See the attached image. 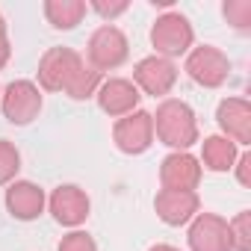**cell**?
Returning <instances> with one entry per match:
<instances>
[{
  "label": "cell",
  "instance_id": "obj_19",
  "mask_svg": "<svg viewBox=\"0 0 251 251\" xmlns=\"http://www.w3.org/2000/svg\"><path fill=\"white\" fill-rule=\"evenodd\" d=\"M227 233H230V248L233 251H251V213L242 210L236 219H230Z\"/></svg>",
  "mask_w": 251,
  "mask_h": 251
},
{
  "label": "cell",
  "instance_id": "obj_17",
  "mask_svg": "<svg viewBox=\"0 0 251 251\" xmlns=\"http://www.w3.org/2000/svg\"><path fill=\"white\" fill-rule=\"evenodd\" d=\"M86 9L89 6L83 3V0H48L45 3V18L56 30H74L83 21Z\"/></svg>",
  "mask_w": 251,
  "mask_h": 251
},
{
  "label": "cell",
  "instance_id": "obj_13",
  "mask_svg": "<svg viewBox=\"0 0 251 251\" xmlns=\"http://www.w3.org/2000/svg\"><path fill=\"white\" fill-rule=\"evenodd\" d=\"M216 121L222 136L230 139L236 148L251 142V103L245 98H225L216 109Z\"/></svg>",
  "mask_w": 251,
  "mask_h": 251
},
{
  "label": "cell",
  "instance_id": "obj_11",
  "mask_svg": "<svg viewBox=\"0 0 251 251\" xmlns=\"http://www.w3.org/2000/svg\"><path fill=\"white\" fill-rule=\"evenodd\" d=\"M189 248L192 251H233L230 248V233L227 222L216 213H198L189 225Z\"/></svg>",
  "mask_w": 251,
  "mask_h": 251
},
{
  "label": "cell",
  "instance_id": "obj_5",
  "mask_svg": "<svg viewBox=\"0 0 251 251\" xmlns=\"http://www.w3.org/2000/svg\"><path fill=\"white\" fill-rule=\"evenodd\" d=\"M186 74L204 89H219V86H225V80L230 74V59L225 56V50H219L213 45H201L186 53Z\"/></svg>",
  "mask_w": 251,
  "mask_h": 251
},
{
  "label": "cell",
  "instance_id": "obj_15",
  "mask_svg": "<svg viewBox=\"0 0 251 251\" xmlns=\"http://www.w3.org/2000/svg\"><path fill=\"white\" fill-rule=\"evenodd\" d=\"M3 201H6L9 216L18 219V222H33V219H39V216L45 213V204H48L45 189L36 186L33 180H12Z\"/></svg>",
  "mask_w": 251,
  "mask_h": 251
},
{
  "label": "cell",
  "instance_id": "obj_1",
  "mask_svg": "<svg viewBox=\"0 0 251 251\" xmlns=\"http://www.w3.org/2000/svg\"><path fill=\"white\" fill-rule=\"evenodd\" d=\"M151 121H154V136L172 151H186L198 142V121L186 100L166 98L157 106V112H151Z\"/></svg>",
  "mask_w": 251,
  "mask_h": 251
},
{
  "label": "cell",
  "instance_id": "obj_27",
  "mask_svg": "<svg viewBox=\"0 0 251 251\" xmlns=\"http://www.w3.org/2000/svg\"><path fill=\"white\" fill-rule=\"evenodd\" d=\"M0 95H3V89H0Z\"/></svg>",
  "mask_w": 251,
  "mask_h": 251
},
{
  "label": "cell",
  "instance_id": "obj_4",
  "mask_svg": "<svg viewBox=\"0 0 251 251\" xmlns=\"http://www.w3.org/2000/svg\"><path fill=\"white\" fill-rule=\"evenodd\" d=\"M0 109H3L9 124H18V127L30 124L42 112V92H39V86L30 83V80H12L3 89V95H0Z\"/></svg>",
  "mask_w": 251,
  "mask_h": 251
},
{
  "label": "cell",
  "instance_id": "obj_20",
  "mask_svg": "<svg viewBox=\"0 0 251 251\" xmlns=\"http://www.w3.org/2000/svg\"><path fill=\"white\" fill-rule=\"evenodd\" d=\"M222 15L227 18V24L239 33L251 30V0H225Z\"/></svg>",
  "mask_w": 251,
  "mask_h": 251
},
{
  "label": "cell",
  "instance_id": "obj_16",
  "mask_svg": "<svg viewBox=\"0 0 251 251\" xmlns=\"http://www.w3.org/2000/svg\"><path fill=\"white\" fill-rule=\"evenodd\" d=\"M236 157H239V151H236V145L230 139L207 136L201 142V160L198 163H204V169H210V172H230Z\"/></svg>",
  "mask_w": 251,
  "mask_h": 251
},
{
  "label": "cell",
  "instance_id": "obj_9",
  "mask_svg": "<svg viewBox=\"0 0 251 251\" xmlns=\"http://www.w3.org/2000/svg\"><path fill=\"white\" fill-rule=\"evenodd\" d=\"M48 207H50L53 219H56L62 227H80V225L89 219V210H92L89 195H86L80 186H74V183L56 186V189L50 192V198H48Z\"/></svg>",
  "mask_w": 251,
  "mask_h": 251
},
{
  "label": "cell",
  "instance_id": "obj_12",
  "mask_svg": "<svg viewBox=\"0 0 251 251\" xmlns=\"http://www.w3.org/2000/svg\"><path fill=\"white\" fill-rule=\"evenodd\" d=\"M160 183L163 189L195 192V186L201 183V163L189 151H172L160 163Z\"/></svg>",
  "mask_w": 251,
  "mask_h": 251
},
{
  "label": "cell",
  "instance_id": "obj_22",
  "mask_svg": "<svg viewBox=\"0 0 251 251\" xmlns=\"http://www.w3.org/2000/svg\"><path fill=\"white\" fill-rule=\"evenodd\" d=\"M56 251H98L95 239L86 233V230H71L59 239V248Z\"/></svg>",
  "mask_w": 251,
  "mask_h": 251
},
{
  "label": "cell",
  "instance_id": "obj_3",
  "mask_svg": "<svg viewBox=\"0 0 251 251\" xmlns=\"http://www.w3.org/2000/svg\"><path fill=\"white\" fill-rule=\"evenodd\" d=\"M127 53H130L127 36H124L118 27H112V24L98 27V30L89 36V45H86L89 65H92L98 74H100V71H112V68L124 65Z\"/></svg>",
  "mask_w": 251,
  "mask_h": 251
},
{
  "label": "cell",
  "instance_id": "obj_14",
  "mask_svg": "<svg viewBox=\"0 0 251 251\" xmlns=\"http://www.w3.org/2000/svg\"><path fill=\"white\" fill-rule=\"evenodd\" d=\"M154 210L160 216V222L172 225V227H180L186 222H192L201 210V201H198V192H180V189H160L157 198H154Z\"/></svg>",
  "mask_w": 251,
  "mask_h": 251
},
{
  "label": "cell",
  "instance_id": "obj_8",
  "mask_svg": "<svg viewBox=\"0 0 251 251\" xmlns=\"http://www.w3.org/2000/svg\"><path fill=\"white\" fill-rule=\"evenodd\" d=\"M83 62V56L71 48H50L45 50V56L39 59V86L45 92H62L68 77L77 71V65Z\"/></svg>",
  "mask_w": 251,
  "mask_h": 251
},
{
  "label": "cell",
  "instance_id": "obj_24",
  "mask_svg": "<svg viewBox=\"0 0 251 251\" xmlns=\"http://www.w3.org/2000/svg\"><path fill=\"white\" fill-rule=\"evenodd\" d=\"M233 169H236V180H239L242 186H251V154H242V157H236Z\"/></svg>",
  "mask_w": 251,
  "mask_h": 251
},
{
  "label": "cell",
  "instance_id": "obj_23",
  "mask_svg": "<svg viewBox=\"0 0 251 251\" xmlns=\"http://www.w3.org/2000/svg\"><path fill=\"white\" fill-rule=\"evenodd\" d=\"M127 0H115V3H106V0H92V9L100 15V18H106V21H112V18H118L121 12H127Z\"/></svg>",
  "mask_w": 251,
  "mask_h": 251
},
{
  "label": "cell",
  "instance_id": "obj_2",
  "mask_svg": "<svg viewBox=\"0 0 251 251\" xmlns=\"http://www.w3.org/2000/svg\"><path fill=\"white\" fill-rule=\"evenodd\" d=\"M192 42H195V30H192L189 18L180 12H166L151 27V45L157 50L154 56H163V59L183 56L192 50Z\"/></svg>",
  "mask_w": 251,
  "mask_h": 251
},
{
  "label": "cell",
  "instance_id": "obj_7",
  "mask_svg": "<svg viewBox=\"0 0 251 251\" xmlns=\"http://www.w3.org/2000/svg\"><path fill=\"white\" fill-rule=\"evenodd\" d=\"M177 83V65L163 56H145L133 68V86L142 89L151 98H163L175 89Z\"/></svg>",
  "mask_w": 251,
  "mask_h": 251
},
{
  "label": "cell",
  "instance_id": "obj_26",
  "mask_svg": "<svg viewBox=\"0 0 251 251\" xmlns=\"http://www.w3.org/2000/svg\"><path fill=\"white\" fill-rule=\"evenodd\" d=\"M148 251H180V248H175V245H166V242H160V245H151Z\"/></svg>",
  "mask_w": 251,
  "mask_h": 251
},
{
  "label": "cell",
  "instance_id": "obj_10",
  "mask_svg": "<svg viewBox=\"0 0 251 251\" xmlns=\"http://www.w3.org/2000/svg\"><path fill=\"white\" fill-rule=\"evenodd\" d=\"M98 98V106L100 112H106L109 118H124V115H130L136 112L139 106V89L133 86V80H124V77H109L100 83V89L95 92Z\"/></svg>",
  "mask_w": 251,
  "mask_h": 251
},
{
  "label": "cell",
  "instance_id": "obj_6",
  "mask_svg": "<svg viewBox=\"0 0 251 251\" xmlns=\"http://www.w3.org/2000/svg\"><path fill=\"white\" fill-rule=\"evenodd\" d=\"M112 142L121 154H145L151 145H154V121H151V112L145 109H136L130 115H124L115 121L112 127Z\"/></svg>",
  "mask_w": 251,
  "mask_h": 251
},
{
  "label": "cell",
  "instance_id": "obj_18",
  "mask_svg": "<svg viewBox=\"0 0 251 251\" xmlns=\"http://www.w3.org/2000/svg\"><path fill=\"white\" fill-rule=\"evenodd\" d=\"M100 83H103V80H100V74H98V71L83 59V62L77 65V71L68 77V83H65V89H62V92H65L68 98H74V100H86V98H92V95L100 89Z\"/></svg>",
  "mask_w": 251,
  "mask_h": 251
},
{
  "label": "cell",
  "instance_id": "obj_25",
  "mask_svg": "<svg viewBox=\"0 0 251 251\" xmlns=\"http://www.w3.org/2000/svg\"><path fill=\"white\" fill-rule=\"evenodd\" d=\"M9 56H12V48H9V36H6V21H3V15H0V71L6 68Z\"/></svg>",
  "mask_w": 251,
  "mask_h": 251
},
{
  "label": "cell",
  "instance_id": "obj_21",
  "mask_svg": "<svg viewBox=\"0 0 251 251\" xmlns=\"http://www.w3.org/2000/svg\"><path fill=\"white\" fill-rule=\"evenodd\" d=\"M18 169H21V154H18V148H15L9 139H0V186L12 183L15 175H18Z\"/></svg>",
  "mask_w": 251,
  "mask_h": 251
}]
</instances>
